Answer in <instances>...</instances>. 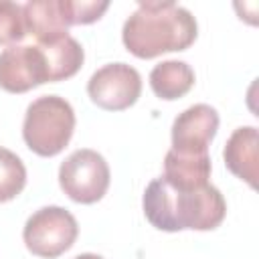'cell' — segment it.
Wrapping results in <instances>:
<instances>
[{"label":"cell","instance_id":"5bb4252c","mask_svg":"<svg viewBox=\"0 0 259 259\" xmlns=\"http://www.w3.org/2000/svg\"><path fill=\"white\" fill-rule=\"evenodd\" d=\"M26 184V168L22 160L0 146V202L16 198Z\"/></svg>","mask_w":259,"mask_h":259},{"label":"cell","instance_id":"e0dca14e","mask_svg":"<svg viewBox=\"0 0 259 259\" xmlns=\"http://www.w3.org/2000/svg\"><path fill=\"white\" fill-rule=\"evenodd\" d=\"M73 259H103V257L101 255H95V253H81V255H77Z\"/></svg>","mask_w":259,"mask_h":259},{"label":"cell","instance_id":"5b68a950","mask_svg":"<svg viewBox=\"0 0 259 259\" xmlns=\"http://www.w3.org/2000/svg\"><path fill=\"white\" fill-rule=\"evenodd\" d=\"M109 166L105 158L89 148L75 150L59 168L61 190L79 204H93L101 200L109 188Z\"/></svg>","mask_w":259,"mask_h":259},{"label":"cell","instance_id":"52a82bcc","mask_svg":"<svg viewBox=\"0 0 259 259\" xmlns=\"http://www.w3.org/2000/svg\"><path fill=\"white\" fill-rule=\"evenodd\" d=\"M42 83H47V69L36 45H12L0 53V89L26 93Z\"/></svg>","mask_w":259,"mask_h":259},{"label":"cell","instance_id":"4fadbf2b","mask_svg":"<svg viewBox=\"0 0 259 259\" xmlns=\"http://www.w3.org/2000/svg\"><path fill=\"white\" fill-rule=\"evenodd\" d=\"M150 87L160 99H180L194 87V71L184 61H162L150 71Z\"/></svg>","mask_w":259,"mask_h":259},{"label":"cell","instance_id":"9a60e30c","mask_svg":"<svg viewBox=\"0 0 259 259\" xmlns=\"http://www.w3.org/2000/svg\"><path fill=\"white\" fill-rule=\"evenodd\" d=\"M24 36H26V26H24L22 6L16 2L2 0L0 2V45H6V47L20 45Z\"/></svg>","mask_w":259,"mask_h":259},{"label":"cell","instance_id":"3957f363","mask_svg":"<svg viewBox=\"0 0 259 259\" xmlns=\"http://www.w3.org/2000/svg\"><path fill=\"white\" fill-rule=\"evenodd\" d=\"M75 132V111L71 103L59 95L36 97L24 113V144L38 156L51 158L61 154Z\"/></svg>","mask_w":259,"mask_h":259},{"label":"cell","instance_id":"8992f818","mask_svg":"<svg viewBox=\"0 0 259 259\" xmlns=\"http://www.w3.org/2000/svg\"><path fill=\"white\" fill-rule=\"evenodd\" d=\"M87 93L97 107L123 111L138 101L142 93V77L127 63H109L89 77Z\"/></svg>","mask_w":259,"mask_h":259},{"label":"cell","instance_id":"9c48e42d","mask_svg":"<svg viewBox=\"0 0 259 259\" xmlns=\"http://www.w3.org/2000/svg\"><path fill=\"white\" fill-rule=\"evenodd\" d=\"M225 166L251 188H257V160H259V134L253 125L237 127L223 150Z\"/></svg>","mask_w":259,"mask_h":259},{"label":"cell","instance_id":"7c38bea8","mask_svg":"<svg viewBox=\"0 0 259 259\" xmlns=\"http://www.w3.org/2000/svg\"><path fill=\"white\" fill-rule=\"evenodd\" d=\"M22 12L26 34L34 36L36 42L67 34L69 30L59 0H30L22 6Z\"/></svg>","mask_w":259,"mask_h":259},{"label":"cell","instance_id":"8fae6325","mask_svg":"<svg viewBox=\"0 0 259 259\" xmlns=\"http://www.w3.org/2000/svg\"><path fill=\"white\" fill-rule=\"evenodd\" d=\"M162 178L178 190H194L208 184L210 178V156L208 154H178L168 150L164 158Z\"/></svg>","mask_w":259,"mask_h":259},{"label":"cell","instance_id":"30bf717a","mask_svg":"<svg viewBox=\"0 0 259 259\" xmlns=\"http://www.w3.org/2000/svg\"><path fill=\"white\" fill-rule=\"evenodd\" d=\"M34 45L40 49L42 59H45L47 83L71 79L81 69V65L85 61L83 47L69 32L55 36V38H49V40L34 42Z\"/></svg>","mask_w":259,"mask_h":259},{"label":"cell","instance_id":"2e32d148","mask_svg":"<svg viewBox=\"0 0 259 259\" xmlns=\"http://www.w3.org/2000/svg\"><path fill=\"white\" fill-rule=\"evenodd\" d=\"M61 10L65 16L67 26L73 24H91L103 16L109 8V2H95V0H59Z\"/></svg>","mask_w":259,"mask_h":259},{"label":"cell","instance_id":"ba28073f","mask_svg":"<svg viewBox=\"0 0 259 259\" xmlns=\"http://www.w3.org/2000/svg\"><path fill=\"white\" fill-rule=\"evenodd\" d=\"M219 130V113L206 103L186 107L172 123V148L178 154H208V146Z\"/></svg>","mask_w":259,"mask_h":259},{"label":"cell","instance_id":"277c9868","mask_svg":"<svg viewBox=\"0 0 259 259\" xmlns=\"http://www.w3.org/2000/svg\"><path fill=\"white\" fill-rule=\"evenodd\" d=\"M77 235V219L63 206H42L34 210L22 229V241L26 249L42 259H57L69 251Z\"/></svg>","mask_w":259,"mask_h":259},{"label":"cell","instance_id":"6da1fadb","mask_svg":"<svg viewBox=\"0 0 259 259\" xmlns=\"http://www.w3.org/2000/svg\"><path fill=\"white\" fill-rule=\"evenodd\" d=\"M142 206L148 223L166 233L184 229L212 231L227 214V202L221 190L210 182L194 190H178L162 176L148 184Z\"/></svg>","mask_w":259,"mask_h":259},{"label":"cell","instance_id":"7a4b0ae2","mask_svg":"<svg viewBox=\"0 0 259 259\" xmlns=\"http://www.w3.org/2000/svg\"><path fill=\"white\" fill-rule=\"evenodd\" d=\"M198 34L196 18L174 2H140L121 28L125 49L138 59L186 51Z\"/></svg>","mask_w":259,"mask_h":259}]
</instances>
